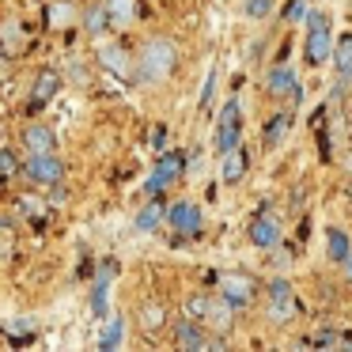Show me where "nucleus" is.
I'll use <instances>...</instances> for the list:
<instances>
[{"label": "nucleus", "mask_w": 352, "mask_h": 352, "mask_svg": "<svg viewBox=\"0 0 352 352\" xmlns=\"http://www.w3.org/2000/svg\"><path fill=\"white\" fill-rule=\"evenodd\" d=\"M175 61H178L175 42H167V38H148L144 50H140V61H137L140 84H160V80H167L170 69H175Z\"/></svg>", "instance_id": "1"}, {"label": "nucleus", "mask_w": 352, "mask_h": 352, "mask_svg": "<svg viewBox=\"0 0 352 352\" xmlns=\"http://www.w3.org/2000/svg\"><path fill=\"white\" fill-rule=\"evenodd\" d=\"M307 61L311 65H322L333 57V34H329V23L322 12H311L307 16Z\"/></svg>", "instance_id": "2"}, {"label": "nucleus", "mask_w": 352, "mask_h": 352, "mask_svg": "<svg viewBox=\"0 0 352 352\" xmlns=\"http://www.w3.org/2000/svg\"><path fill=\"white\" fill-rule=\"evenodd\" d=\"M239 137H243V102L228 99L220 110V122H216V152H231L239 148Z\"/></svg>", "instance_id": "3"}, {"label": "nucleus", "mask_w": 352, "mask_h": 352, "mask_svg": "<svg viewBox=\"0 0 352 352\" xmlns=\"http://www.w3.org/2000/svg\"><path fill=\"white\" fill-rule=\"evenodd\" d=\"M23 175L31 178V182H38V186H54V182H61V175H65V163L57 160L54 152H46V155H27V163H23Z\"/></svg>", "instance_id": "4"}, {"label": "nucleus", "mask_w": 352, "mask_h": 352, "mask_svg": "<svg viewBox=\"0 0 352 352\" xmlns=\"http://www.w3.org/2000/svg\"><path fill=\"white\" fill-rule=\"evenodd\" d=\"M170 228L178 231V235H197L201 223H205V216H201V205H193V201H175L167 212Z\"/></svg>", "instance_id": "5"}, {"label": "nucleus", "mask_w": 352, "mask_h": 352, "mask_svg": "<svg viewBox=\"0 0 352 352\" xmlns=\"http://www.w3.org/2000/svg\"><path fill=\"white\" fill-rule=\"evenodd\" d=\"M254 292H258V288H254V280H250V276H243V273H223L220 276V296L228 299L231 307H246L254 299Z\"/></svg>", "instance_id": "6"}, {"label": "nucleus", "mask_w": 352, "mask_h": 352, "mask_svg": "<svg viewBox=\"0 0 352 352\" xmlns=\"http://www.w3.org/2000/svg\"><path fill=\"white\" fill-rule=\"evenodd\" d=\"M292 311H296L292 284H288V280H273V284H269V318H273V322H284V318H292Z\"/></svg>", "instance_id": "7"}, {"label": "nucleus", "mask_w": 352, "mask_h": 352, "mask_svg": "<svg viewBox=\"0 0 352 352\" xmlns=\"http://www.w3.org/2000/svg\"><path fill=\"white\" fill-rule=\"evenodd\" d=\"M178 175H182V160H178V155H163V160L155 163L152 178H148V193H163Z\"/></svg>", "instance_id": "8"}, {"label": "nucleus", "mask_w": 352, "mask_h": 352, "mask_svg": "<svg viewBox=\"0 0 352 352\" xmlns=\"http://www.w3.org/2000/svg\"><path fill=\"white\" fill-rule=\"evenodd\" d=\"M250 243L261 246V250H273V246L280 243V220H273V216H258V220L250 223Z\"/></svg>", "instance_id": "9"}, {"label": "nucleus", "mask_w": 352, "mask_h": 352, "mask_svg": "<svg viewBox=\"0 0 352 352\" xmlns=\"http://www.w3.org/2000/svg\"><path fill=\"white\" fill-rule=\"evenodd\" d=\"M54 144H57V137L50 125H27V133H23L27 155H46V152H54Z\"/></svg>", "instance_id": "10"}, {"label": "nucleus", "mask_w": 352, "mask_h": 352, "mask_svg": "<svg viewBox=\"0 0 352 352\" xmlns=\"http://www.w3.org/2000/svg\"><path fill=\"white\" fill-rule=\"evenodd\" d=\"M265 91L276 95V99H280V95H296L299 91V87H296V72H292L288 65H273L269 76H265Z\"/></svg>", "instance_id": "11"}, {"label": "nucleus", "mask_w": 352, "mask_h": 352, "mask_svg": "<svg viewBox=\"0 0 352 352\" xmlns=\"http://www.w3.org/2000/svg\"><path fill=\"white\" fill-rule=\"evenodd\" d=\"M243 175H246V155H243V148H231V152H223V160H220V178L228 186H235V182H243Z\"/></svg>", "instance_id": "12"}, {"label": "nucleus", "mask_w": 352, "mask_h": 352, "mask_svg": "<svg viewBox=\"0 0 352 352\" xmlns=\"http://www.w3.org/2000/svg\"><path fill=\"white\" fill-rule=\"evenodd\" d=\"M175 341L182 344V349H208V337L201 333V326H197V318H186V322H178L175 326Z\"/></svg>", "instance_id": "13"}, {"label": "nucleus", "mask_w": 352, "mask_h": 352, "mask_svg": "<svg viewBox=\"0 0 352 352\" xmlns=\"http://www.w3.org/2000/svg\"><path fill=\"white\" fill-rule=\"evenodd\" d=\"M99 65L118 72V76H129V54L122 46H99Z\"/></svg>", "instance_id": "14"}, {"label": "nucleus", "mask_w": 352, "mask_h": 352, "mask_svg": "<svg viewBox=\"0 0 352 352\" xmlns=\"http://www.w3.org/2000/svg\"><path fill=\"white\" fill-rule=\"evenodd\" d=\"M122 341H125V318L114 314V318H107V326L99 333V349H118Z\"/></svg>", "instance_id": "15"}, {"label": "nucleus", "mask_w": 352, "mask_h": 352, "mask_svg": "<svg viewBox=\"0 0 352 352\" xmlns=\"http://www.w3.org/2000/svg\"><path fill=\"white\" fill-rule=\"evenodd\" d=\"M333 57H337V84H341V87L352 84V34L333 50Z\"/></svg>", "instance_id": "16"}, {"label": "nucleus", "mask_w": 352, "mask_h": 352, "mask_svg": "<svg viewBox=\"0 0 352 352\" xmlns=\"http://www.w3.org/2000/svg\"><path fill=\"white\" fill-rule=\"evenodd\" d=\"M107 12L114 27H129L133 16H137V0H107Z\"/></svg>", "instance_id": "17"}, {"label": "nucleus", "mask_w": 352, "mask_h": 352, "mask_svg": "<svg viewBox=\"0 0 352 352\" xmlns=\"http://www.w3.org/2000/svg\"><path fill=\"white\" fill-rule=\"evenodd\" d=\"M326 246H329V261H337V265H341V261L352 254L349 235H344L341 228H329V231H326Z\"/></svg>", "instance_id": "18"}, {"label": "nucleus", "mask_w": 352, "mask_h": 352, "mask_svg": "<svg viewBox=\"0 0 352 352\" xmlns=\"http://www.w3.org/2000/svg\"><path fill=\"white\" fill-rule=\"evenodd\" d=\"M288 125H292V114L288 110H280V114L273 118V122L265 125V148H276L284 140V133H288Z\"/></svg>", "instance_id": "19"}, {"label": "nucleus", "mask_w": 352, "mask_h": 352, "mask_svg": "<svg viewBox=\"0 0 352 352\" xmlns=\"http://www.w3.org/2000/svg\"><path fill=\"white\" fill-rule=\"evenodd\" d=\"M57 87H61V76H57V72H42V76L34 80V102H50L57 95Z\"/></svg>", "instance_id": "20"}, {"label": "nucleus", "mask_w": 352, "mask_h": 352, "mask_svg": "<svg viewBox=\"0 0 352 352\" xmlns=\"http://www.w3.org/2000/svg\"><path fill=\"white\" fill-rule=\"evenodd\" d=\"M160 220H163V208L160 205H144L137 212V231H144V235H148V231L160 228Z\"/></svg>", "instance_id": "21"}, {"label": "nucleus", "mask_w": 352, "mask_h": 352, "mask_svg": "<svg viewBox=\"0 0 352 352\" xmlns=\"http://www.w3.org/2000/svg\"><path fill=\"white\" fill-rule=\"evenodd\" d=\"M107 280H110V269H102V276H99V284H95V296H91V311L99 314H107Z\"/></svg>", "instance_id": "22"}, {"label": "nucleus", "mask_w": 352, "mask_h": 352, "mask_svg": "<svg viewBox=\"0 0 352 352\" xmlns=\"http://www.w3.org/2000/svg\"><path fill=\"white\" fill-rule=\"evenodd\" d=\"M72 19H76V8H72V4H54V8H50V23L54 27H69Z\"/></svg>", "instance_id": "23"}, {"label": "nucleus", "mask_w": 352, "mask_h": 352, "mask_svg": "<svg viewBox=\"0 0 352 352\" xmlns=\"http://www.w3.org/2000/svg\"><path fill=\"white\" fill-rule=\"evenodd\" d=\"M140 322H144V329H160L163 322H167V314H163V307L148 303L144 311H140Z\"/></svg>", "instance_id": "24"}, {"label": "nucleus", "mask_w": 352, "mask_h": 352, "mask_svg": "<svg viewBox=\"0 0 352 352\" xmlns=\"http://www.w3.org/2000/svg\"><path fill=\"white\" fill-rule=\"evenodd\" d=\"M107 19H110V12H107V4H102V8H91V12H87L84 23H87V31H91V34H99L102 27H107Z\"/></svg>", "instance_id": "25"}, {"label": "nucleus", "mask_w": 352, "mask_h": 352, "mask_svg": "<svg viewBox=\"0 0 352 352\" xmlns=\"http://www.w3.org/2000/svg\"><path fill=\"white\" fill-rule=\"evenodd\" d=\"M208 303H212V296H193L190 303H186V314H190V318H205Z\"/></svg>", "instance_id": "26"}, {"label": "nucleus", "mask_w": 352, "mask_h": 352, "mask_svg": "<svg viewBox=\"0 0 352 352\" xmlns=\"http://www.w3.org/2000/svg\"><path fill=\"white\" fill-rule=\"evenodd\" d=\"M19 170V160L8 152V148H0V178H12Z\"/></svg>", "instance_id": "27"}, {"label": "nucleus", "mask_w": 352, "mask_h": 352, "mask_svg": "<svg viewBox=\"0 0 352 352\" xmlns=\"http://www.w3.org/2000/svg\"><path fill=\"white\" fill-rule=\"evenodd\" d=\"M269 8H273V0H250V4H246V16H250V19H265Z\"/></svg>", "instance_id": "28"}, {"label": "nucleus", "mask_w": 352, "mask_h": 352, "mask_svg": "<svg viewBox=\"0 0 352 352\" xmlns=\"http://www.w3.org/2000/svg\"><path fill=\"white\" fill-rule=\"evenodd\" d=\"M8 329H12V333H31V329H34V318H12Z\"/></svg>", "instance_id": "29"}, {"label": "nucleus", "mask_w": 352, "mask_h": 352, "mask_svg": "<svg viewBox=\"0 0 352 352\" xmlns=\"http://www.w3.org/2000/svg\"><path fill=\"white\" fill-rule=\"evenodd\" d=\"M42 201H34V197H23V201H19V212H27V216H34V212H42Z\"/></svg>", "instance_id": "30"}, {"label": "nucleus", "mask_w": 352, "mask_h": 352, "mask_svg": "<svg viewBox=\"0 0 352 352\" xmlns=\"http://www.w3.org/2000/svg\"><path fill=\"white\" fill-rule=\"evenodd\" d=\"M212 84H216V72H208V80H205V91H201V107H208V99H212Z\"/></svg>", "instance_id": "31"}, {"label": "nucleus", "mask_w": 352, "mask_h": 352, "mask_svg": "<svg viewBox=\"0 0 352 352\" xmlns=\"http://www.w3.org/2000/svg\"><path fill=\"white\" fill-rule=\"evenodd\" d=\"M299 16H303V4L296 0V4H288V19H299Z\"/></svg>", "instance_id": "32"}, {"label": "nucleus", "mask_w": 352, "mask_h": 352, "mask_svg": "<svg viewBox=\"0 0 352 352\" xmlns=\"http://www.w3.org/2000/svg\"><path fill=\"white\" fill-rule=\"evenodd\" d=\"M341 273H344V276H349V280H352V254H349V258L341 261Z\"/></svg>", "instance_id": "33"}, {"label": "nucleus", "mask_w": 352, "mask_h": 352, "mask_svg": "<svg viewBox=\"0 0 352 352\" xmlns=\"http://www.w3.org/2000/svg\"><path fill=\"white\" fill-rule=\"evenodd\" d=\"M0 76H4V57H0Z\"/></svg>", "instance_id": "34"}]
</instances>
